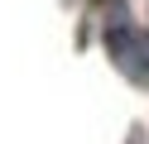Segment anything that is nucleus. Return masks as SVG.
Returning <instances> with one entry per match:
<instances>
[{
    "instance_id": "f257e3e1",
    "label": "nucleus",
    "mask_w": 149,
    "mask_h": 144,
    "mask_svg": "<svg viewBox=\"0 0 149 144\" xmlns=\"http://www.w3.org/2000/svg\"><path fill=\"white\" fill-rule=\"evenodd\" d=\"M106 43H111V58H116V63L125 67L135 82L149 86V34H144V29H135V24H116V29L106 34Z\"/></svg>"
}]
</instances>
